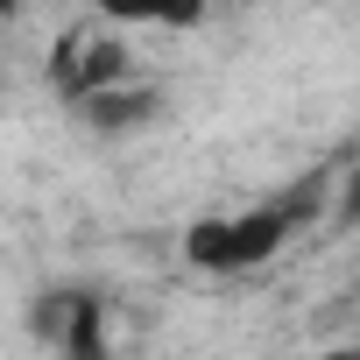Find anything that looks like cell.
I'll return each mask as SVG.
<instances>
[{"instance_id": "6da1fadb", "label": "cell", "mask_w": 360, "mask_h": 360, "mask_svg": "<svg viewBox=\"0 0 360 360\" xmlns=\"http://www.w3.org/2000/svg\"><path fill=\"white\" fill-rule=\"evenodd\" d=\"M304 205H248V212H212L184 226V262L205 276H255L283 255V240L297 233Z\"/></svg>"}, {"instance_id": "7a4b0ae2", "label": "cell", "mask_w": 360, "mask_h": 360, "mask_svg": "<svg viewBox=\"0 0 360 360\" xmlns=\"http://www.w3.org/2000/svg\"><path fill=\"white\" fill-rule=\"evenodd\" d=\"M50 78H57V92H64L71 106H85V99L127 85V43L106 36V29H71V36L57 43V57H50Z\"/></svg>"}, {"instance_id": "277c9868", "label": "cell", "mask_w": 360, "mask_h": 360, "mask_svg": "<svg viewBox=\"0 0 360 360\" xmlns=\"http://www.w3.org/2000/svg\"><path fill=\"white\" fill-rule=\"evenodd\" d=\"M339 212H346V219H360V169L346 176V191H339Z\"/></svg>"}, {"instance_id": "3957f363", "label": "cell", "mask_w": 360, "mask_h": 360, "mask_svg": "<svg viewBox=\"0 0 360 360\" xmlns=\"http://www.w3.org/2000/svg\"><path fill=\"white\" fill-rule=\"evenodd\" d=\"M155 85H113V92H99V99H85L78 113H85V127H99V134H127V127H141V120H155Z\"/></svg>"}, {"instance_id": "5b68a950", "label": "cell", "mask_w": 360, "mask_h": 360, "mask_svg": "<svg viewBox=\"0 0 360 360\" xmlns=\"http://www.w3.org/2000/svg\"><path fill=\"white\" fill-rule=\"evenodd\" d=\"M318 360H360V346H325Z\"/></svg>"}]
</instances>
